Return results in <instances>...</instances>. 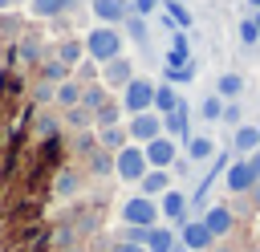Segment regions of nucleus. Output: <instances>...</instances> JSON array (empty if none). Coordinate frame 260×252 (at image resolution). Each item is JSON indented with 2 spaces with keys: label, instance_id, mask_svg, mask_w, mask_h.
Here are the masks:
<instances>
[{
  "label": "nucleus",
  "instance_id": "1",
  "mask_svg": "<svg viewBox=\"0 0 260 252\" xmlns=\"http://www.w3.org/2000/svg\"><path fill=\"white\" fill-rule=\"evenodd\" d=\"M53 49V41L41 37V28H24L8 49H4V69H16V73H37V65L45 61V53Z\"/></svg>",
  "mask_w": 260,
  "mask_h": 252
},
{
  "label": "nucleus",
  "instance_id": "2",
  "mask_svg": "<svg viewBox=\"0 0 260 252\" xmlns=\"http://www.w3.org/2000/svg\"><path fill=\"white\" fill-rule=\"evenodd\" d=\"M81 41H85V57L98 61V65H106V61H114V57L126 53V33H122V24H93L89 33H81Z\"/></svg>",
  "mask_w": 260,
  "mask_h": 252
},
{
  "label": "nucleus",
  "instance_id": "3",
  "mask_svg": "<svg viewBox=\"0 0 260 252\" xmlns=\"http://www.w3.org/2000/svg\"><path fill=\"white\" fill-rule=\"evenodd\" d=\"M85 183H89V175L81 171V163H73V159H65V163L57 167V175H53V183H49V199H57V203H73V199H81V191H85Z\"/></svg>",
  "mask_w": 260,
  "mask_h": 252
},
{
  "label": "nucleus",
  "instance_id": "4",
  "mask_svg": "<svg viewBox=\"0 0 260 252\" xmlns=\"http://www.w3.org/2000/svg\"><path fill=\"white\" fill-rule=\"evenodd\" d=\"M150 171V163H146V150L138 146V142H126L118 154H114V179L118 183H142V175Z\"/></svg>",
  "mask_w": 260,
  "mask_h": 252
},
{
  "label": "nucleus",
  "instance_id": "5",
  "mask_svg": "<svg viewBox=\"0 0 260 252\" xmlns=\"http://www.w3.org/2000/svg\"><path fill=\"white\" fill-rule=\"evenodd\" d=\"M118 215H122V224H130V228H154L158 219H162V211H158V199H150V195H130V199H122V207H118Z\"/></svg>",
  "mask_w": 260,
  "mask_h": 252
},
{
  "label": "nucleus",
  "instance_id": "6",
  "mask_svg": "<svg viewBox=\"0 0 260 252\" xmlns=\"http://www.w3.org/2000/svg\"><path fill=\"white\" fill-rule=\"evenodd\" d=\"M154 89H158V81L138 73V77H134V81L118 93V102H122L126 118H130V114H146V110H154Z\"/></svg>",
  "mask_w": 260,
  "mask_h": 252
},
{
  "label": "nucleus",
  "instance_id": "7",
  "mask_svg": "<svg viewBox=\"0 0 260 252\" xmlns=\"http://www.w3.org/2000/svg\"><path fill=\"white\" fill-rule=\"evenodd\" d=\"M134 77H138V69H134V61H130L126 53L102 65V85H106L110 93H122V89H126V85H130Z\"/></svg>",
  "mask_w": 260,
  "mask_h": 252
},
{
  "label": "nucleus",
  "instance_id": "8",
  "mask_svg": "<svg viewBox=\"0 0 260 252\" xmlns=\"http://www.w3.org/2000/svg\"><path fill=\"white\" fill-rule=\"evenodd\" d=\"M256 183H260V175H256V167H252L248 159L228 163V171H223V187H228V195H248Z\"/></svg>",
  "mask_w": 260,
  "mask_h": 252
},
{
  "label": "nucleus",
  "instance_id": "9",
  "mask_svg": "<svg viewBox=\"0 0 260 252\" xmlns=\"http://www.w3.org/2000/svg\"><path fill=\"white\" fill-rule=\"evenodd\" d=\"M126 130H130V142L146 146L150 138H158V134H162V114H158V110H146V114H130V118H126Z\"/></svg>",
  "mask_w": 260,
  "mask_h": 252
},
{
  "label": "nucleus",
  "instance_id": "10",
  "mask_svg": "<svg viewBox=\"0 0 260 252\" xmlns=\"http://www.w3.org/2000/svg\"><path fill=\"white\" fill-rule=\"evenodd\" d=\"M158 211H162V219L167 224H187L191 219V195L187 191H179V187H171L167 195H158Z\"/></svg>",
  "mask_w": 260,
  "mask_h": 252
},
{
  "label": "nucleus",
  "instance_id": "11",
  "mask_svg": "<svg viewBox=\"0 0 260 252\" xmlns=\"http://www.w3.org/2000/svg\"><path fill=\"white\" fill-rule=\"evenodd\" d=\"M179 244L187 248V252H211V244H215V236L207 232V224L195 215V219H187V224H179Z\"/></svg>",
  "mask_w": 260,
  "mask_h": 252
},
{
  "label": "nucleus",
  "instance_id": "12",
  "mask_svg": "<svg viewBox=\"0 0 260 252\" xmlns=\"http://www.w3.org/2000/svg\"><path fill=\"white\" fill-rule=\"evenodd\" d=\"M179 146H183V142H175L171 134H158V138H150L142 150H146V163H150V167H167V171H171L175 159H179Z\"/></svg>",
  "mask_w": 260,
  "mask_h": 252
},
{
  "label": "nucleus",
  "instance_id": "13",
  "mask_svg": "<svg viewBox=\"0 0 260 252\" xmlns=\"http://www.w3.org/2000/svg\"><path fill=\"white\" fill-rule=\"evenodd\" d=\"M199 219L207 224V232H211L215 240H228V232L236 228V215H232V207H228V203H207V211H203Z\"/></svg>",
  "mask_w": 260,
  "mask_h": 252
},
{
  "label": "nucleus",
  "instance_id": "14",
  "mask_svg": "<svg viewBox=\"0 0 260 252\" xmlns=\"http://www.w3.org/2000/svg\"><path fill=\"white\" fill-rule=\"evenodd\" d=\"M24 8H28V16H32L37 24H49V20H57V16H69V12L77 8V0H28Z\"/></svg>",
  "mask_w": 260,
  "mask_h": 252
},
{
  "label": "nucleus",
  "instance_id": "15",
  "mask_svg": "<svg viewBox=\"0 0 260 252\" xmlns=\"http://www.w3.org/2000/svg\"><path fill=\"white\" fill-rule=\"evenodd\" d=\"M162 134H171L175 142H187L191 138V106L179 102L171 114H162Z\"/></svg>",
  "mask_w": 260,
  "mask_h": 252
},
{
  "label": "nucleus",
  "instance_id": "16",
  "mask_svg": "<svg viewBox=\"0 0 260 252\" xmlns=\"http://www.w3.org/2000/svg\"><path fill=\"white\" fill-rule=\"evenodd\" d=\"M89 16L98 24H122L130 16V0H89Z\"/></svg>",
  "mask_w": 260,
  "mask_h": 252
},
{
  "label": "nucleus",
  "instance_id": "17",
  "mask_svg": "<svg viewBox=\"0 0 260 252\" xmlns=\"http://www.w3.org/2000/svg\"><path fill=\"white\" fill-rule=\"evenodd\" d=\"M53 57L65 61L69 69H77V65L85 61V41H81V37H57V41H53Z\"/></svg>",
  "mask_w": 260,
  "mask_h": 252
},
{
  "label": "nucleus",
  "instance_id": "18",
  "mask_svg": "<svg viewBox=\"0 0 260 252\" xmlns=\"http://www.w3.org/2000/svg\"><path fill=\"white\" fill-rule=\"evenodd\" d=\"M183 154L199 167V163H211V159L219 154V146H215V138H211V134H191V138L183 142Z\"/></svg>",
  "mask_w": 260,
  "mask_h": 252
},
{
  "label": "nucleus",
  "instance_id": "19",
  "mask_svg": "<svg viewBox=\"0 0 260 252\" xmlns=\"http://www.w3.org/2000/svg\"><path fill=\"white\" fill-rule=\"evenodd\" d=\"M171 187H175V175H171L167 167H150V171L142 175V183H138V191H142V195H150V199L167 195Z\"/></svg>",
  "mask_w": 260,
  "mask_h": 252
},
{
  "label": "nucleus",
  "instance_id": "20",
  "mask_svg": "<svg viewBox=\"0 0 260 252\" xmlns=\"http://www.w3.org/2000/svg\"><path fill=\"white\" fill-rule=\"evenodd\" d=\"M32 77H37V81H49V85H61V81H69V77H73V69H69L65 61H57V57H53V49H49Z\"/></svg>",
  "mask_w": 260,
  "mask_h": 252
},
{
  "label": "nucleus",
  "instance_id": "21",
  "mask_svg": "<svg viewBox=\"0 0 260 252\" xmlns=\"http://www.w3.org/2000/svg\"><path fill=\"white\" fill-rule=\"evenodd\" d=\"M187 61H191V37H187L183 28H175V33H171V49H167L162 65H167V69H179V65H187Z\"/></svg>",
  "mask_w": 260,
  "mask_h": 252
},
{
  "label": "nucleus",
  "instance_id": "22",
  "mask_svg": "<svg viewBox=\"0 0 260 252\" xmlns=\"http://www.w3.org/2000/svg\"><path fill=\"white\" fill-rule=\"evenodd\" d=\"M179 248V232L171 224H154L146 232V252H175Z\"/></svg>",
  "mask_w": 260,
  "mask_h": 252
},
{
  "label": "nucleus",
  "instance_id": "23",
  "mask_svg": "<svg viewBox=\"0 0 260 252\" xmlns=\"http://www.w3.org/2000/svg\"><path fill=\"white\" fill-rule=\"evenodd\" d=\"M81 171H85L89 179H114V154L98 146L89 159H81Z\"/></svg>",
  "mask_w": 260,
  "mask_h": 252
},
{
  "label": "nucleus",
  "instance_id": "24",
  "mask_svg": "<svg viewBox=\"0 0 260 252\" xmlns=\"http://www.w3.org/2000/svg\"><path fill=\"white\" fill-rule=\"evenodd\" d=\"M244 73H236V69H223L219 77H215V93L223 98V102H240V93H244Z\"/></svg>",
  "mask_w": 260,
  "mask_h": 252
},
{
  "label": "nucleus",
  "instance_id": "25",
  "mask_svg": "<svg viewBox=\"0 0 260 252\" xmlns=\"http://www.w3.org/2000/svg\"><path fill=\"white\" fill-rule=\"evenodd\" d=\"M126 142H130V130H126V122H118V126H98V146H102V150L118 154Z\"/></svg>",
  "mask_w": 260,
  "mask_h": 252
},
{
  "label": "nucleus",
  "instance_id": "26",
  "mask_svg": "<svg viewBox=\"0 0 260 252\" xmlns=\"http://www.w3.org/2000/svg\"><path fill=\"white\" fill-rule=\"evenodd\" d=\"M73 106H81V81H77V77L61 81V85L53 89V110H73Z\"/></svg>",
  "mask_w": 260,
  "mask_h": 252
},
{
  "label": "nucleus",
  "instance_id": "27",
  "mask_svg": "<svg viewBox=\"0 0 260 252\" xmlns=\"http://www.w3.org/2000/svg\"><path fill=\"white\" fill-rule=\"evenodd\" d=\"M232 150H240V154L260 150V130H256V122H244V126L232 130Z\"/></svg>",
  "mask_w": 260,
  "mask_h": 252
},
{
  "label": "nucleus",
  "instance_id": "28",
  "mask_svg": "<svg viewBox=\"0 0 260 252\" xmlns=\"http://www.w3.org/2000/svg\"><path fill=\"white\" fill-rule=\"evenodd\" d=\"M122 118H126L122 102H118V98H110L106 106H98V110H93V130H98V126H118Z\"/></svg>",
  "mask_w": 260,
  "mask_h": 252
},
{
  "label": "nucleus",
  "instance_id": "29",
  "mask_svg": "<svg viewBox=\"0 0 260 252\" xmlns=\"http://www.w3.org/2000/svg\"><path fill=\"white\" fill-rule=\"evenodd\" d=\"M61 126L65 130H93V110H85V106L61 110Z\"/></svg>",
  "mask_w": 260,
  "mask_h": 252
},
{
  "label": "nucleus",
  "instance_id": "30",
  "mask_svg": "<svg viewBox=\"0 0 260 252\" xmlns=\"http://www.w3.org/2000/svg\"><path fill=\"white\" fill-rule=\"evenodd\" d=\"M162 12H167V16L175 20V28H183V33H187V28L195 24V16H191L187 0H162Z\"/></svg>",
  "mask_w": 260,
  "mask_h": 252
},
{
  "label": "nucleus",
  "instance_id": "31",
  "mask_svg": "<svg viewBox=\"0 0 260 252\" xmlns=\"http://www.w3.org/2000/svg\"><path fill=\"white\" fill-rule=\"evenodd\" d=\"M122 33H126L134 45H146V41H150V24H146V16H134V12L122 20Z\"/></svg>",
  "mask_w": 260,
  "mask_h": 252
},
{
  "label": "nucleus",
  "instance_id": "32",
  "mask_svg": "<svg viewBox=\"0 0 260 252\" xmlns=\"http://www.w3.org/2000/svg\"><path fill=\"white\" fill-rule=\"evenodd\" d=\"M199 77V61L191 57L187 65H179V69H167L162 65V81H171V85H187V81H195Z\"/></svg>",
  "mask_w": 260,
  "mask_h": 252
},
{
  "label": "nucleus",
  "instance_id": "33",
  "mask_svg": "<svg viewBox=\"0 0 260 252\" xmlns=\"http://www.w3.org/2000/svg\"><path fill=\"white\" fill-rule=\"evenodd\" d=\"M110 98H114V93H110L102 81H89V85H81V106H85V110H98V106H106Z\"/></svg>",
  "mask_w": 260,
  "mask_h": 252
},
{
  "label": "nucleus",
  "instance_id": "34",
  "mask_svg": "<svg viewBox=\"0 0 260 252\" xmlns=\"http://www.w3.org/2000/svg\"><path fill=\"white\" fill-rule=\"evenodd\" d=\"M179 102H183V98H179V89H175L171 81H158V89H154V110H158V114H171Z\"/></svg>",
  "mask_w": 260,
  "mask_h": 252
},
{
  "label": "nucleus",
  "instance_id": "35",
  "mask_svg": "<svg viewBox=\"0 0 260 252\" xmlns=\"http://www.w3.org/2000/svg\"><path fill=\"white\" fill-rule=\"evenodd\" d=\"M223 106H228V102L211 89L207 98H199V118H203V122H219V118H223Z\"/></svg>",
  "mask_w": 260,
  "mask_h": 252
},
{
  "label": "nucleus",
  "instance_id": "36",
  "mask_svg": "<svg viewBox=\"0 0 260 252\" xmlns=\"http://www.w3.org/2000/svg\"><path fill=\"white\" fill-rule=\"evenodd\" d=\"M240 45H244V49L260 45V28H256V20H252V16H244V20H240Z\"/></svg>",
  "mask_w": 260,
  "mask_h": 252
},
{
  "label": "nucleus",
  "instance_id": "37",
  "mask_svg": "<svg viewBox=\"0 0 260 252\" xmlns=\"http://www.w3.org/2000/svg\"><path fill=\"white\" fill-rule=\"evenodd\" d=\"M219 122H223V126H232V130H236V126H244V106H240V102H228Z\"/></svg>",
  "mask_w": 260,
  "mask_h": 252
},
{
  "label": "nucleus",
  "instance_id": "38",
  "mask_svg": "<svg viewBox=\"0 0 260 252\" xmlns=\"http://www.w3.org/2000/svg\"><path fill=\"white\" fill-rule=\"evenodd\" d=\"M130 12L134 16H158L162 12V0H130Z\"/></svg>",
  "mask_w": 260,
  "mask_h": 252
},
{
  "label": "nucleus",
  "instance_id": "39",
  "mask_svg": "<svg viewBox=\"0 0 260 252\" xmlns=\"http://www.w3.org/2000/svg\"><path fill=\"white\" fill-rule=\"evenodd\" d=\"M110 252H146V244H130V240H114Z\"/></svg>",
  "mask_w": 260,
  "mask_h": 252
},
{
  "label": "nucleus",
  "instance_id": "40",
  "mask_svg": "<svg viewBox=\"0 0 260 252\" xmlns=\"http://www.w3.org/2000/svg\"><path fill=\"white\" fill-rule=\"evenodd\" d=\"M248 163H252V167H256V175H260V150H252V154H248Z\"/></svg>",
  "mask_w": 260,
  "mask_h": 252
},
{
  "label": "nucleus",
  "instance_id": "41",
  "mask_svg": "<svg viewBox=\"0 0 260 252\" xmlns=\"http://www.w3.org/2000/svg\"><path fill=\"white\" fill-rule=\"evenodd\" d=\"M248 195H252V203H256V211H260V183H256V187H252Z\"/></svg>",
  "mask_w": 260,
  "mask_h": 252
},
{
  "label": "nucleus",
  "instance_id": "42",
  "mask_svg": "<svg viewBox=\"0 0 260 252\" xmlns=\"http://www.w3.org/2000/svg\"><path fill=\"white\" fill-rule=\"evenodd\" d=\"M211 252H236V248H232V244H219V240H215V244H211Z\"/></svg>",
  "mask_w": 260,
  "mask_h": 252
},
{
  "label": "nucleus",
  "instance_id": "43",
  "mask_svg": "<svg viewBox=\"0 0 260 252\" xmlns=\"http://www.w3.org/2000/svg\"><path fill=\"white\" fill-rule=\"evenodd\" d=\"M248 8H252V12H260V0H248Z\"/></svg>",
  "mask_w": 260,
  "mask_h": 252
},
{
  "label": "nucleus",
  "instance_id": "44",
  "mask_svg": "<svg viewBox=\"0 0 260 252\" xmlns=\"http://www.w3.org/2000/svg\"><path fill=\"white\" fill-rule=\"evenodd\" d=\"M8 8H12V0H0V12H8Z\"/></svg>",
  "mask_w": 260,
  "mask_h": 252
},
{
  "label": "nucleus",
  "instance_id": "45",
  "mask_svg": "<svg viewBox=\"0 0 260 252\" xmlns=\"http://www.w3.org/2000/svg\"><path fill=\"white\" fill-rule=\"evenodd\" d=\"M252 20H256V28H260V12H252Z\"/></svg>",
  "mask_w": 260,
  "mask_h": 252
},
{
  "label": "nucleus",
  "instance_id": "46",
  "mask_svg": "<svg viewBox=\"0 0 260 252\" xmlns=\"http://www.w3.org/2000/svg\"><path fill=\"white\" fill-rule=\"evenodd\" d=\"M20 4H28V0H12V8H20Z\"/></svg>",
  "mask_w": 260,
  "mask_h": 252
},
{
  "label": "nucleus",
  "instance_id": "47",
  "mask_svg": "<svg viewBox=\"0 0 260 252\" xmlns=\"http://www.w3.org/2000/svg\"><path fill=\"white\" fill-rule=\"evenodd\" d=\"M0 73H4V61H0Z\"/></svg>",
  "mask_w": 260,
  "mask_h": 252
},
{
  "label": "nucleus",
  "instance_id": "48",
  "mask_svg": "<svg viewBox=\"0 0 260 252\" xmlns=\"http://www.w3.org/2000/svg\"><path fill=\"white\" fill-rule=\"evenodd\" d=\"M252 252H260V248H252Z\"/></svg>",
  "mask_w": 260,
  "mask_h": 252
},
{
  "label": "nucleus",
  "instance_id": "49",
  "mask_svg": "<svg viewBox=\"0 0 260 252\" xmlns=\"http://www.w3.org/2000/svg\"><path fill=\"white\" fill-rule=\"evenodd\" d=\"M256 130H260V122H256Z\"/></svg>",
  "mask_w": 260,
  "mask_h": 252
}]
</instances>
